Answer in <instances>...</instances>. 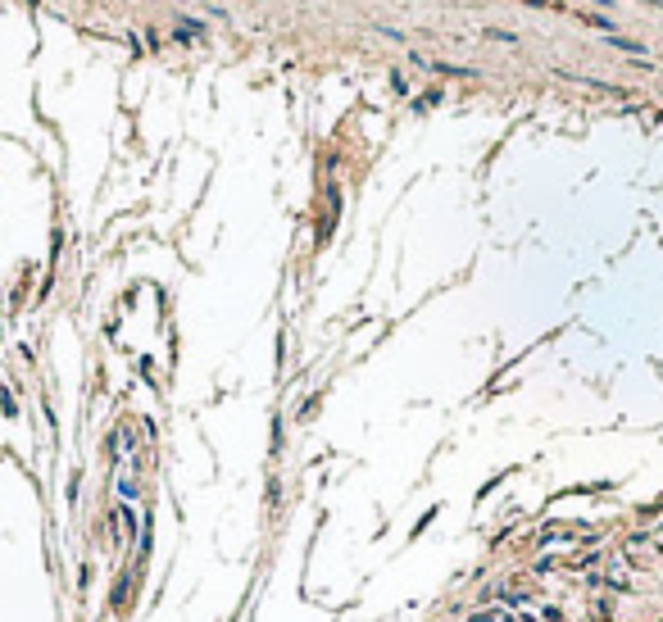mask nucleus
<instances>
[{
	"label": "nucleus",
	"mask_w": 663,
	"mask_h": 622,
	"mask_svg": "<svg viewBox=\"0 0 663 622\" xmlns=\"http://www.w3.org/2000/svg\"><path fill=\"white\" fill-rule=\"evenodd\" d=\"M195 32H200V19H182L178 28H173V36H178V41H187V36H195Z\"/></svg>",
	"instance_id": "1"
},
{
	"label": "nucleus",
	"mask_w": 663,
	"mask_h": 622,
	"mask_svg": "<svg viewBox=\"0 0 663 622\" xmlns=\"http://www.w3.org/2000/svg\"><path fill=\"white\" fill-rule=\"evenodd\" d=\"M482 36H490V41H505V46H518V36H513V32H500V28H486Z\"/></svg>",
	"instance_id": "2"
}]
</instances>
